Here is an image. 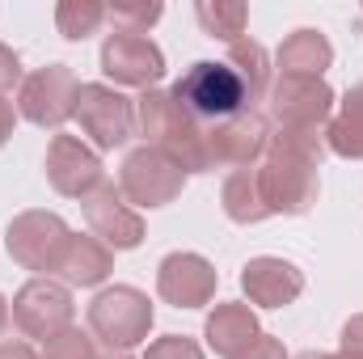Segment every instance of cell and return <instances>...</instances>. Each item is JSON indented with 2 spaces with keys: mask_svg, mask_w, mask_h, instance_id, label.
I'll return each instance as SVG.
<instances>
[{
  "mask_svg": "<svg viewBox=\"0 0 363 359\" xmlns=\"http://www.w3.org/2000/svg\"><path fill=\"white\" fill-rule=\"evenodd\" d=\"M203 334H207V347H211L216 355L237 359L262 330H258V317H254L250 304H216V313L207 317Z\"/></svg>",
  "mask_w": 363,
  "mask_h": 359,
  "instance_id": "e0dca14e",
  "label": "cell"
},
{
  "mask_svg": "<svg viewBox=\"0 0 363 359\" xmlns=\"http://www.w3.org/2000/svg\"><path fill=\"white\" fill-rule=\"evenodd\" d=\"M325 144L338 157L363 161V85H355V89L347 93L342 110L325 123Z\"/></svg>",
  "mask_w": 363,
  "mask_h": 359,
  "instance_id": "44dd1931",
  "label": "cell"
},
{
  "mask_svg": "<svg viewBox=\"0 0 363 359\" xmlns=\"http://www.w3.org/2000/svg\"><path fill=\"white\" fill-rule=\"evenodd\" d=\"M338 359H355V355H338Z\"/></svg>",
  "mask_w": 363,
  "mask_h": 359,
  "instance_id": "e575fe53",
  "label": "cell"
},
{
  "mask_svg": "<svg viewBox=\"0 0 363 359\" xmlns=\"http://www.w3.org/2000/svg\"><path fill=\"white\" fill-rule=\"evenodd\" d=\"M169 97L186 110V118L199 131H211V127H220V123L254 110V101H250L245 85L237 81V72L228 64H216V60L190 64V72L169 89Z\"/></svg>",
  "mask_w": 363,
  "mask_h": 359,
  "instance_id": "7a4b0ae2",
  "label": "cell"
},
{
  "mask_svg": "<svg viewBox=\"0 0 363 359\" xmlns=\"http://www.w3.org/2000/svg\"><path fill=\"white\" fill-rule=\"evenodd\" d=\"M194 17H199V26H203V34H211V38H220V43H241V34H245V21H250V9L241 4V0H199L194 4Z\"/></svg>",
  "mask_w": 363,
  "mask_h": 359,
  "instance_id": "603a6c76",
  "label": "cell"
},
{
  "mask_svg": "<svg viewBox=\"0 0 363 359\" xmlns=\"http://www.w3.org/2000/svg\"><path fill=\"white\" fill-rule=\"evenodd\" d=\"M89 330H93V338H101L110 351H131L152 330V304H148V296L140 287L114 283V287L93 296Z\"/></svg>",
  "mask_w": 363,
  "mask_h": 359,
  "instance_id": "277c9868",
  "label": "cell"
},
{
  "mask_svg": "<svg viewBox=\"0 0 363 359\" xmlns=\"http://www.w3.org/2000/svg\"><path fill=\"white\" fill-rule=\"evenodd\" d=\"M296 359H338V355H325V351H304V355H296Z\"/></svg>",
  "mask_w": 363,
  "mask_h": 359,
  "instance_id": "836d02e7",
  "label": "cell"
},
{
  "mask_svg": "<svg viewBox=\"0 0 363 359\" xmlns=\"http://www.w3.org/2000/svg\"><path fill=\"white\" fill-rule=\"evenodd\" d=\"M135 123H140V136L148 148L165 153L182 174H207L211 170V157H207V140L203 131L186 118L178 101L161 89H148L135 106Z\"/></svg>",
  "mask_w": 363,
  "mask_h": 359,
  "instance_id": "6da1fadb",
  "label": "cell"
},
{
  "mask_svg": "<svg viewBox=\"0 0 363 359\" xmlns=\"http://www.w3.org/2000/svg\"><path fill=\"white\" fill-rule=\"evenodd\" d=\"M220 203H224V216L233 224H258L267 220V203H262V186H258V170H237L228 174L224 190H220Z\"/></svg>",
  "mask_w": 363,
  "mask_h": 359,
  "instance_id": "ffe728a7",
  "label": "cell"
},
{
  "mask_svg": "<svg viewBox=\"0 0 363 359\" xmlns=\"http://www.w3.org/2000/svg\"><path fill=\"white\" fill-rule=\"evenodd\" d=\"M17 81H21V64H17V55H13L4 43H0V97L13 89Z\"/></svg>",
  "mask_w": 363,
  "mask_h": 359,
  "instance_id": "f546056e",
  "label": "cell"
},
{
  "mask_svg": "<svg viewBox=\"0 0 363 359\" xmlns=\"http://www.w3.org/2000/svg\"><path fill=\"white\" fill-rule=\"evenodd\" d=\"M110 17H114V30H131V34H144L148 26H157L161 21V4L157 0H140V4H127V0H118V4H110L106 9Z\"/></svg>",
  "mask_w": 363,
  "mask_h": 359,
  "instance_id": "d4e9b609",
  "label": "cell"
},
{
  "mask_svg": "<svg viewBox=\"0 0 363 359\" xmlns=\"http://www.w3.org/2000/svg\"><path fill=\"white\" fill-rule=\"evenodd\" d=\"M157 292L174 309H203L216 296V267L203 254H169L157 270Z\"/></svg>",
  "mask_w": 363,
  "mask_h": 359,
  "instance_id": "9a60e30c",
  "label": "cell"
},
{
  "mask_svg": "<svg viewBox=\"0 0 363 359\" xmlns=\"http://www.w3.org/2000/svg\"><path fill=\"white\" fill-rule=\"evenodd\" d=\"M237 359H287V351H283V343L274 334H258Z\"/></svg>",
  "mask_w": 363,
  "mask_h": 359,
  "instance_id": "83f0119b",
  "label": "cell"
},
{
  "mask_svg": "<svg viewBox=\"0 0 363 359\" xmlns=\"http://www.w3.org/2000/svg\"><path fill=\"white\" fill-rule=\"evenodd\" d=\"M114 267V250L97 237H72L64 258H60V275L77 287H97Z\"/></svg>",
  "mask_w": 363,
  "mask_h": 359,
  "instance_id": "d6986e66",
  "label": "cell"
},
{
  "mask_svg": "<svg viewBox=\"0 0 363 359\" xmlns=\"http://www.w3.org/2000/svg\"><path fill=\"white\" fill-rule=\"evenodd\" d=\"M224 64L237 72V81L245 85L250 101H262V97L271 93V60H267V47H262V43H254V38L233 43Z\"/></svg>",
  "mask_w": 363,
  "mask_h": 359,
  "instance_id": "7402d4cb",
  "label": "cell"
},
{
  "mask_svg": "<svg viewBox=\"0 0 363 359\" xmlns=\"http://www.w3.org/2000/svg\"><path fill=\"white\" fill-rule=\"evenodd\" d=\"M144 359H203V347L186 334H165L144 351Z\"/></svg>",
  "mask_w": 363,
  "mask_h": 359,
  "instance_id": "4316f807",
  "label": "cell"
},
{
  "mask_svg": "<svg viewBox=\"0 0 363 359\" xmlns=\"http://www.w3.org/2000/svg\"><path fill=\"white\" fill-rule=\"evenodd\" d=\"M101 72L114 81V85H127V89H152L161 77H165V55L152 38L144 34H131V30H114L106 34L101 43Z\"/></svg>",
  "mask_w": 363,
  "mask_h": 359,
  "instance_id": "30bf717a",
  "label": "cell"
},
{
  "mask_svg": "<svg viewBox=\"0 0 363 359\" xmlns=\"http://www.w3.org/2000/svg\"><path fill=\"white\" fill-rule=\"evenodd\" d=\"M258 170V186H262V203L271 216H304L317 203V165L304 161L291 148L267 144L262 165Z\"/></svg>",
  "mask_w": 363,
  "mask_h": 359,
  "instance_id": "3957f363",
  "label": "cell"
},
{
  "mask_svg": "<svg viewBox=\"0 0 363 359\" xmlns=\"http://www.w3.org/2000/svg\"><path fill=\"white\" fill-rule=\"evenodd\" d=\"M334 89L321 77H279L271 89V114L279 127H325Z\"/></svg>",
  "mask_w": 363,
  "mask_h": 359,
  "instance_id": "4fadbf2b",
  "label": "cell"
},
{
  "mask_svg": "<svg viewBox=\"0 0 363 359\" xmlns=\"http://www.w3.org/2000/svg\"><path fill=\"white\" fill-rule=\"evenodd\" d=\"M283 77H321L334 64V47L321 30H296L283 38L279 55H274Z\"/></svg>",
  "mask_w": 363,
  "mask_h": 359,
  "instance_id": "ac0fdd59",
  "label": "cell"
},
{
  "mask_svg": "<svg viewBox=\"0 0 363 359\" xmlns=\"http://www.w3.org/2000/svg\"><path fill=\"white\" fill-rule=\"evenodd\" d=\"M47 182L68 194V199H85L101 186V157L89 144H81L77 136H55L47 148Z\"/></svg>",
  "mask_w": 363,
  "mask_h": 359,
  "instance_id": "5bb4252c",
  "label": "cell"
},
{
  "mask_svg": "<svg viewBox=\"0 0 363 359\" xmlns=\"http://www.w3.org/2000/svg\"><path fill=\"white\" fill-rule=\"evenodd\" d=\"M13 127H17V110H13V101H9V97H0V148L9 144Z\"/></svg>",
  "mask_w": 363,
  "mask_h": 359,
  "instance_id": "4dcf8cb0",
  "label": "cell"
},
{
  "mask_svg": "<svg viewBox=\"0 0 363 359\" xmlns=\"http://www.w3.org/2000/svg\"><path fill=\"white\" fill-rule=\"evenodd\" d=\"M68 241H72V233L55 211H21L4 233V245L13 254V263L26 270H38V275L60 270V258H64Z\"/></svg>",
  "mask_w": 363,
  "mask_h": 359,
  "instance_id": "8992f818",
  "label": "cell"
},
{
  "mask_svg": "<svg viewBox=\"0 0 363 359\" xmlns=\"http://www.w3.org/2000/svg\"><path fill=\"white\" fill-rule=\"evenodd\" d=\"M77 93H81V81L68 64H47L21 81L17 110L34 127H64L77 114Z\"/></svg>",
  "mask_w": 363,
  "mask_h": 359,
  "instance_id": "5b68a950",
  "label": "cell"
},
{
  "mask_svg": "<svg viewBox=\"0 0 363 359\" xmlns=\"http://www.w3.org/2000/svg\"><path fill=\"white\" fill-rule=\"evenodd\" d=\"M342 351L338 355H355V359H363V313H355L347 326H342Z\"/></svg>",
  "mask_w": 363,
  "mask_h": 359,
  "instance_id": "f1b7e54d",
  "label": "cell"
},
{
  "mask_svg": "<svg viewBox=\"0 0 363 359\" xmlns=\"http://www.w3.org/2000/svg\"><path fill=\"white\" fill-rule=\"evenodd\" d=\"M101 21H106V4H97V0H60L55 4V26L72 43H85L89 34H97Z\"/></svg>",
  "mask_w": 363,
  "mask_h": 359,
  "instance_id": "cb8c5ba5",
  "label": "cell"
},
{
  "mask_svg": "<svg viewBox=\"0 0 363 359\" xmlns=\"http://www.w3.org/2000/svg\"><path fill=\"white\" fill-rule=\"evenodd\" d=\"M207 140V157H211V170L216 165H233V170H254L271 144V127L258 110H245L211 131H203Z\"/></svg>",
  "mask_w": 363,
  "mask_h": 359,
  "instance_id": "8fae6325",
  "label": "cell"
},
{
  "mask_svg": "<svg viewBox=\"0 0 363 359\" xmlns=\"http://www.w3.org/2000/svg\"><path fill=\"white\" fill-rule=\"evenodd\" d=\"M43 359H97V347H93V338L85 330H64V334H55L51 343H43Z\"/></svg>",
  "mask_w": 363,
  "mask_h": 359,
  "instance_id": "484cf974",
  "label": "cell"
},
{
  "mask_svg": "<svg viewBox=\"0 0 363 359\" xmlns=\"http://www.w3.org/2000/svg\"><path fill=\"white\" fill-rule=\"evenodd\" d=\"M9 330V304H4V296H0V334Z\"/></svg>",
  "mask_w": 363,
  "mask_h": 359,
  "instance_id": "d6a6232c",
  "label": "cell"
},
{
  "mask_svg": "<svg viewBox=\"0 0 363 359\" xmlns=\"http://www.w3.org/2000/svg\"><path fill=\"white\" fill-rule=\"evenodd\" d=\"M0 359H38L26 343H0Z\"/></svg>",
  "mask_w": 363,
  "mask_h": 359,
  "instance_id": "1f68e13d",
  "label": "cell"
},
{
  "mask_svg": "<svg viewBox=\"0 0 363 359\" xmlns=\"http://www.w3.org/2000/svg\"><path fill=\"white\" fill-rule=\"evenodd\" d=\"M81 207H85V220H89L93 237L106 241L110 250H135V245L144 241V220H140V211L123 199V190H118L114 182H101L93 194L81 199Z\"/></svg>",
  "mask_w": 363,
  "mask_h": 359,
  "instance_id": "7c38bea8",
  "label": "cell"
},
{
  "mask_svg": "<svg viewBox=\"0 0 363 359\" xmlns=\"http://www.w3.org/2000/svg\"><path fill=\"white\" fill-rule=\"evenodd\" d=\"M72 118L81 123L97 153H114L135 136V106L110 85H81Z\"/></svg>",
  "mask_w": 363,
  "mask_h": 359,
  "instance_id": "52a82bcc",
  "label": "cell"
},
{
  "mask_svg": "<svg viewBox=\"0 0 363 359\" xmlns=\"http://www.w3.org/2000/svg\"><path fill=\"white\" fill-rule=\"evenodd\" d=\"M182 186H186V174L165 153H157L148 144L127 153V161L118 170V190L135 207H165V203H174L182 194Z\"/></svg>",
  "mask_w": 363,
  "mask_h": 359,
  "instance_id": "ba28073f",
  "label": "cell"
},
{
  "mask_svg": "<svg viewBox=\"0 0 363 359\" xmlns=\"http://www.w3.org/2000/svg\"><path fill=\"white\" fill-rule=\"evenodd\" d=\"M72 296L64 283H51V279H30L17 296H13V321L26 338H38V343H51L55 334H64L72 326Z\"/></svg>",
  "mask_w": 363,
  "mask_h": 359,
  "instance_id": "9c48e42d",
  "label": "cell"
},
{
  "mask_svg": "<svg viewBox=\"0 0 363 359\" xmlns=\"http://www.w3.org/2000/svg\"><path fill=\"white\" fill-rule=\"evenodd\" d=\"M241 287L250 296V304L258 309H283L304 292V275L283 263V258H250L241 270Z\"/></svg>",
  "mask_w": 363,
  "mask_h": 359,
  "instance_id": "2e32d148",
  "label": "cell"
},
{
  "mask_svg": "<svg viewBox=\"0 0 363 359\" xmlns=\"http://www.w3.org/2000/svg\"><path fill=\"white\" fill-rule=\"evenodd\" d=\"M110 359H127V355H110Z\"/></svg>",
  "mask_w": 363,
  "mask_h": 359,
  "instance_id": "d590c367",
  "label": "cell"
}]
</instances>
